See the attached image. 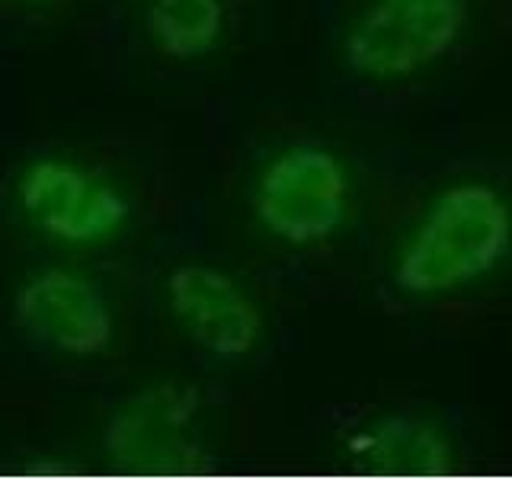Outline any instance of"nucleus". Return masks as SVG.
<instances>
[{
    "label": "nucleus",
    "instance_id": "obj_1",
    "mask_svg": "<svg viewBox=\"0 0 512 480\" xmlns=\"http://www.w3.org/2000/svg\"><path fill=\"white\" fill-rule=\"evenodd\" d=\"M512 253V202L503 189L484 180H464L436 192L391 263V279L404 295H455L490 272Z\"/></svg>",
    "mask_w": 512,
    "mask_h": 480
},
{
    "label": "nucleus",
    "instance_id": "obj_2",
    "mask_svg": "<svg viewBox=\"0 0 512 480\" xmlns=\"http://www.w3.org/2000/svg\"><path fill=\"white\" fill-rule=\"evenodd\" d=\"M250 205L266 234L288 247H317L343 231L352 183L333 151L298 141L272 154L256 173Z\"/></svg>",
    "mask_w": 512,
    "mask_h": 480
},
{
    "label": "nucleus",
    "instance_id": "obj_3",
    "mask_svg": "<svg viewBox=\"0 0 512 480\" xmlns=\"http://www.w3.org/2000/svg\"><path fill=\"white\" fill-rule=\"evenodd\" d=\"M471 0H365L346 36V64L362 80H407L458 45Z\"/></svg>",
    "mask_w": 512,
    "mask_h": 480
},
{
    "label": "nucleus",
    "instance_id": "obj_4",
    "mask_svg": "<svg viewBox=\"0 0 512 480\" xmlns=\"http://www.w3.org/2000/svg\"><path fill=\"white\" fill-rule=\"evenodd\" d=\"M16 192L32 228L58 244H103L128 218V202L116 186L61 157L32 160Z\"/></svg>",
    "mask_w": 512,
    "mask_h": 480
},
{
    "label": "nucleus",
    "instance_id": "obj_5",
    "mask_svg": "<svg viewBox=\"0 0 512 480\" xmlns=\"http://www.w3.org/2000/svg\"><path fill=\"white\" fill-rule=\"evenodd\" d=\"M199 394L186 384H154L109 416L103 448L122 468L170 471L202 461L196 439Z\"/></svg>",
    "mask_w": 512,
    "mask_h": 480
},
{
    "label": "nucleus",
    "instance_id": "obj_6",
    "mask_svg": "<svg viewBox=\"0 0 512 480\" xmlns=\"http://www.w3.org/2000/svg\"><path fill=\"white\" fill-rule=\"evenodd\" d=\"M13 317L32 343L64 356L109 349L116 320L100 285L64 269L36 272L13 301Z\"/></svg>",
    "mask_w": 512,
    "mask_h": 480
},
{
    "label": "nucleus",
    "instance_id": "obj_7",
    "mask_svg": "<svg viewBox=\"0 0 512 480\" xmlns=\"http://www.w3.org/2000/svg\"><path fill=\"white\" fill-rule=\"evenodd\" d=\"M173 320L215 359H244L263 340V311L244 285L208 263H183L167 276Z\"/></svg>",
    "mask_w": 512,
    "mask_h": 480
},
{
    "label": "nucleus",
    "instance_id": "obj_8",
    "mask_svg": "<svg viewBox=\"0 0 512 480\" xmlns=\"http://www.w3.org/2000/svg\"><path fill=\"white\" fill-rule=\"evenodd\" d=\"M346 461L368 474H439L455 468L458 436L442 416L400 407L365 416L359 426L349 429L343 439Z\"/></svg>",
    "mask_w": 512,
    "mask_h": 480
},
{
    "label": "nucleus",
    "instance_id": "obj_9",
    "mask_svg": "<svg viewBox=\"0 0 512 480\" xmlns=\"http://www.w3.org/2000/svg\"><path fill=\"white\" fill-rule=\"evenodd\" d=\"M148 29L157 48L170 58H202L221 39V0H148Z\"/></svg>",
    "mask_w": 512,
    "mask_h": 480
}]
</instances>
